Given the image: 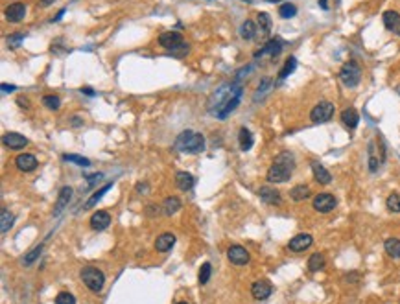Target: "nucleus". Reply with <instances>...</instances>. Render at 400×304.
<instances>
[{
  "instance_id": "obj_1",
  "label": "nucleus",
  "mask_w": 400,
  "mask_h": 304,
  "mask_svg": "<svg viewBox=\"0 0 400 304\" xmlns=\"http://www.w3.org/2000/svg\"><path fill=\"white\" fill-rule=\"evenodd\" d=\"M295 159L290 152H282L267 170V182H286L293 174Z\"/></svg>"
},
{
  "instance_id": "obj_2",
  "label": "nucleus",
  "mask_w": 400,
  "mask_h": 304,
  "mask_svg": "<svg viewBox=\"0 0 400 304\" xmlns=\"http://www.w3.org/2000/svg\"><path fill=\"white\" fill-rule=\"evenodd\" d=\"M174 148L183 153H201L205 150V138L201 133L194 131H183L179 137L175 138Z\"/></svg>"
},
{
  "instance_id": "obj_3",
  "label": "nucleus",
  "mask_w": 400,
  "mask_h": 304,
  "mask_svg": "<svg viewBox=\"0 0 400 304\" xmlns=\"http://www.w3.org/2000/svg\"><path fill=\"white\" fill-rule=\"evenodd\" d=\"M233 89H234V81H233V83L221 85L219 89H216V91L212 92V96L209 98V103H207V107H209V113L218 116V113L223 109V105L227 103V100L231 98Z\"/></svg>"
},
{
  "instance_id": "obj_4",
  "label": "nucleus",
  "mask_w": 400,
  "mask_h": 304,
  "mask_svg": "<svg viewBox=\"0 0 400 304\" xmlns=\"http://www.w3.org/2000/svg\"><path fill=\"white\" fill-rule=\"evenodd\" d=\"M80 277H81V280H83L85 286L91 289V291H94V293H100V291L104 289L106 277H104V273L100 271L98 267H92V266L83 267L81 273H80Z\"/></svg>"
},
{
  "instance_id": "obj_5",
  "label": "nucleus",
  "mask_w": 400,
  "mask_h": 304,
  "mask_svg": "<svg viewBox=\"0 0 400 304\" xmlns=\"http://www.w3.org/2000/svg\"><path fill=\"white\" fill-rule=\"evenodd\" d=\"M340 79H341V83L345 85V87H348V89L358 87L360 81H362V69H360V65H358L356 61L345 63L340 70Z\"/></svg>"
},
{
  "instance_id": "obj_6",
  "label": "nucleus",
  "mask_w": 400,
  "mask_h": 304,
  "mask_svg": "<svg viewBox=\"0 0 400 304\" xmlns=\"http://www.w3.org/2000/svg\"><path fill=\"white\" fill-rule=\"evenodd\" d=\"M332 116H334V103H330V101H319V103L312 109L310 120L314 122V124H325V122H328Z\"/></svg>"
},
{
  "instance_id": "obj_7",
  "label": "nucleus",
  "mask_w": 400,
  "mask_h": 304,
  "mask_svg": "<svg viewBox=\"0 0 400 304\" xmlns=\"http://www.w3.org/2000/svg\"><path fill=\"white\" fill-rule=\"evenodd\" d=\"M242 92L243 89L238 85V81H234V89H233V94H231V98L227 100V103L223 105V109L218 113V118H227L229 114L233 113L234 109L238 107V103H240V100H242Z\"/></svg>"
},
{
  "instance_id": "obj_8",
  "label": "nucleus",
  "mask_w": 400,
  "mask_h": 304,
  "mask_svg": "<svg viewBox=\"0 0 400 304\" xmlns=\"http://www.w3.org/2000/svg\"><path fill=\"white\" fill-rule=\"evenodd\" d=\"M336 205H338V201H336L332 194H326L325 192V194H317L316 198H314V208L321 214H328L330 210L336 208Z\"/></svg>"
},
{
  "instance_id": "obj_9",
  "label": "nucleus",
  "mask_w": 400,
  "mask_h": 304,
  "mask_svg": "<svg viewBox=\"0 0 400 304\" xmlns=\"http://www.w3.org/2000/svg\"><path fill=\"white\" fill-rule=\"evenodd\" d=\"M159 45L164 46L170 52H174L177 46L183 45V35L177 33V31H164V33H160V37H159Z\"/></svg>"
},
{
  "instance_id": "obj_10",
  "label": "nucleus",
  "mask_w": 400,
  "mask_h": 304,
  "mask_svg": "<svg viewBox=\"0 0 400 304\" xmlns=\"http://www.w3.org/2000/svg\"><path fill=\"white\" fill-rule=\"evenodd\" d=\"M227 258L231 260V264H234V266H245L249 262V253L245 251L242 245H233L227 251Z\"/></svg>"
},
{
  "instance_id": "obj_11",
  "label": "nucleus",
  "mask_w": 400,
  "mask_h": 304,
  "mask_svg": "<svg viewBox=\"0 0 400 304\" xmlns=\"http://www.w3.org/2000/svg\"><path fill=\"white\" fill-rule=\"evenodd\" d=\"M312 243H314V238L310 234H297L290 240L288 247H290V251H293V253H302V251H306Z\"/></svg>"
},
{
  "instance_id": "obj_12",
  "label": "nucleus",
  "mask_w": 400,
  "mask_h": 304,
  "mask_svg": "<svg viewBox=\"0 0 400 304\" xmlns=\"http://www.w3.org/2000/svg\"><path fill=\"white\" fill-rule=\"evenodd\" d=\"M2 142H4L6 148L17 152V150H23L24 146H28V138L24 137V135H19V133H6L2 137Z\"/></svg>"
},
{
  "instance_id": "obj_13",
  "label": "nucleus",
  "mask_w": 400,
  "mask_h": 304,
  "mask_svg": "<svg viewBox=\"0 0 400 304\" xmlns=\"http://www.w3.org/2000/svg\"><path fill=\"white\" fill-rule=\"evenodd\" d=\"M271 282L267 280H257L253 286H251V293H253V297L257 299V301H266L267 297L271 295Z\"/></svg>"
},
{
  "instance_id": "obj_14",
  "label": "nucleus",
  "mask_w": 400,
  "mask_h": 304,
  "mask_svg": "<svg viewBox=\"0 0 400 304\" xmlns=\"http://www.w3.org/2000/svg\"><path fill=\"white\" fill-rule=\"evenodd\" d=\"M111 225V214L107 210H98V212L92 214L91 218V227L94 230H106Z\"/></svg>"
},
{
  "instance_id": "obj_15",
  "label": "nucleus",
  "mask_w": 400,
  "mask_h": 304,
  "mask_svg": "<svg viewBox=\"0 0 400 304\" xmlns=\"http://www.w3.org/2000/svg\"><path fill=\"white\" fill-rule=\"evenodd\" d=\"M280 52H282V41H279V39H271V41H267V43L260 48V52L255 53V57L258 59V57H262V55L267 53V55H271L273 59H275Z\"/></svg>"
},
{
  "instance_id": "obj_16",
  "label": "nucleus",
  "mask_w": 400,
  "mask_h": 304,
  "mask_svg": "<svg viewBox=\"0 0 400 304\" xmlns=\"http://www.w3.org/2000/svg\"><path fill=\"white\" fill-rule=\"evenodd\" d=\"M382 21H384V26L387 28V30L393 31V33H397V35H400V13L389 9V11H385L384 13Z\"/></svg>"
},
{
  "instance_id": "obj_17",
  "label": "nucleus",
  "mask_w": 400,
  "mask_h": 304,
  "mask_svg": "<svg viewBox=\"0 0 400 304\" xmlns=\"http://www.w3.org/2000/svg\"><path fill=\"white\" fill-rule=\"evenodd\" d=\"M258 196H260V199H262L264 203H267V205L277 206L282 203L279 190H275V188H271V186H262L260 192H258Z\"/></svg>"
},
{
  "instance_id": "obj_18",
  "label": "nucleus",
  "mask_w": 400,
  "mask_h": 304,
  "mask_svg": "<svg viewBox=\"0 0 400 304\" xmlns=\"http://www.w3.org/2000/svg\"><path fill=\"white\" fill-rule=\"evenodd\" d=\"M70 198H72V188L70 186H63L59 190V198H57V203H55V206H53V216H59L65 208H67V205L70 203Z\"/></svg>"
},
{
  "instance_id": "obj_19",
  "label": "nucleus",
  "mask_w": 400,
  "mask_h": 304,
  "mask_svg": "<svg viewBox=\"0 0 400 304\" xmlns=\"http://www.w3.org/2000/svg\"><path fill=\"white\" fill-rule=\"evenodd\" d=\"M24 15H26V6H24L23 2H15V4H11L6 9V19H8L9 23H21Z\"/></svg>"
},
{
  "instance_id": "obj_20",
  "label": "nucleus",
  "mask_w": 400,
  "mask_h": 304,
  "mask_svg": "<svg viewBox=\"0 0 400 304\" xmlns=\"http://www.w3.org/2000/svg\"><path fill=\"white\" fill-rule=\"evenodd\" d=\"M15 164L21 172H31V170L37 168V159L33 155H30V153H23V155H19L15 159Z\"/></svg>"
},
{
  "instance_id": "obj_21",
  "label": "nucleus",
  "mask_w": 400,
  "mask_h": 304,
  "mask_svg": "<svg viewBox=\"0 0 400 304\" xmlns=\"http://www.w3.org/2000/svg\"><path fill=\"white\" fill-rule=\"evenodd\" d=\"M312 172H314V177H316V181L319 184H330V181H332L330 172L319 162H312Z\"/></svg>"
},
{
  "instance_id": "obj_22",
  "label": "nucleus",
  "mask_w": 400,
  "mask_h": 304,
  "mask_svg": "<svg viewBox=\"0 0 400 304\" xmlns=\"http://www.w3.org/2000/svg\"><path fill=\"white\" fill-rule=\"evenodd\" d=\"M175 182H177V188H179V190L188 192L194 188L196 179H194V175L187 174V172H179V174L175 175Z\"/></svg>"
},
{
  "instance_id": "obj_23",
  "label": "nucleus",
  "mask_w": 400,
  "mask_h": 304,
  "mask_svg": "<svg viewBox=\"0 0 400 304\" xmlns=\"http://www.w3.org/2000/svg\"><path fill=\"white\" fill-rule=\"evenodd\" d=\"M174 243H175V236L170 234V232H164V234H160L157 238L155 249H157L159 253H168L172 247H174Z\"/></svg>"
},
{
  "instance_id": "obj_24",
  "label": "nucleus",
  "mask_w": 400,
  "mask_h": 304,
  "mask_svg": "<svg viewBox=\"0 0 400 304\" xmlns=\"http://www.w3.org/2000/svg\"><path fill=\"white\" fill-rule=\"evenodd\" d=\"M341 122L345 124V127H348V129H356V126L360 124V116L356 113V109H352V107L345 109L341 113Z\"/></svg>"
},
{
  "instance_id": "obj_25",
  "label": "nucleus",
  "mask_w": 400,
  "mask_h": 304,
  "mask_svg": "<svg viewBox=\"0 0 400 304\" xmlns=\"http://www.w3.org/2000/svg\"><path fill=\"white\" fill-rule=\"evenodd\" d=\"M310 186H306V184H297V186H293L292 190H290V198L293 199L295 203H299V201H304V199L310 198Z\"/></svg>"
},
{
  "instance_id": "obj_26",
  "label": "nucleus",
  "mask_w": 400,
  "mask_h": 304,
  "mask_svg": "<svg viewBox=\"0 0 400 304\" xmlns=\"http://www.w3.org/2000/svg\"><path fill=\"white\" fill-rule=\"evenodd\" d=\"M385 253L391 256V258H400V240L399 238H387L384 243Z\"/></svg>"
},
{
  "instance_id": "obj_27",
  "label": "nucleus",
  "mask_w": 400,
  "mask_h": 304,
  "mask_svg": "<svg viewBox=\"0 0 400 304\" xmlns=\"http://www.w3.org/2000/svg\"><path fill=\"white\" fill-rule=\"evenodd\" d=\"M238 140H240L242 152H249L251 148H253V135H251V131L247 129V127H242V129H240V133H238Z\"/></svg>"
},
{
  "instance_id": "obj_28",
  "label": "nucleus",
  "mask_w": 400,
  "mask_h": 304,
  "mask_svg": "<svg viewBox=\"0 0 400 304\" xmlns=\"http://www.w3.org/2000/svg\"><path fill=\"white\" fill-rule=\"evenodd\" d=\"M323 267H325V256H323L321 253H314L308 258V269L312 273H317V271H321Z\"/></svg>"
},
{
  "instance_id": "obj_29",
  "label": "nucleus",
  "mask_w": 400,
  "mask_h": 304,
  "mask_svg": "<svg viewBox=\"0 0 400 304\" xmlns=\"http://www.w3.org/2000/svg\"><path fill=\"white\" fill-rule=\"evenodd\" d=\"M111 188H113V182H107L106 186H102V188H100L98 192H94V194H92V198L89 199V201H87V203L83 205L85 210H89V208H92V206L96 205V203H98L100 199H102V196H104V194H107V192L111 190Z\"/></svg>"
},
{
  "instance_id": "obj_30",
  "label": "nucleus",
  "mask_w": 400,
  "mask_h": 304,
  "mask_svg": "<svg viewBox=\"0 0 400 304\" xmlns=\"http://www.w3.org/2000/svg\"><path fill=\"white\" fill-rule=\"evenodd\" d=\"M179 208H181V201H179V198H166V201H164V205H162V212L166 214V216H172V214L179 212Z\"/></svg>"
},
{
  "instance_id": "obj_31",
  "label": "nucleus",
  "mask_w": 400,
  "mask_h": 304,
  "mask_svg": "<svg viewBox=\"0 0 400 304\" xmlns=\"http://www.w3.org/2000/svg\"><path fill=\"white\" fill-rule=\"evenodd\" d=\"M11 225H13V214L9 212L8 208H2V212H0V230H2V234H6L11 228Z\"/></svg>"
},
{
  "instance_id": "obj_32",
  "label": "nucleus",
  "mask_w": 400,
  "mask_h": 304,
  "mask_svg": "<svg viewBox=\"0 0 400 304\" xmlns=\"http://www.w3.org/2000/svg\"><path fill=\"white\" fill-rule=\"evenodd\" d=\"M240 35H242L243 41L255 39V35H257V26H255V23H253V21H245V23L242 24V28H240Z\"/></svg>"
},
{
  "instance_id": "obj_33",
  "label": "nucleus",
  "mask_w": 400,
  "mask_h": 304,
  "mask_svg": "<svg viewBox=\"0 0 400 304\" xmlns=\"http://www.w3.org/2000/svg\"><path fill=\"white\" fill-rule=\"evenodd\" d=\"M257 21H258V28H260V31L267 35V33L271 31V17L267 15V13H258Z\"/></svg>"
},
{
  "instance_id": "obj_34",
  "label": "nucleus",
  "mask_w": 400,
  "mask_h": 304,
  "mask_svg": "<svg viewBox=\"0 0 400 304\" xmlns=\"http://www.w3.org/2000/svg\"><path fill=\"white\" fill-rule=\"evenodd\" d=\"M295 69H297V59H295V57H288L286 63H284V67H282V70L279 72V79L288 77Z\"/></svg>"
},
{
  "instance_id": "obj_35",
  "label": "nucleus",
  "mask_w": 400,
  "mask_h": 304,
  "mask_svg": "<svg viewBox=\"0 0 400 304\" xmlns=\"http://www.w3.org/2000/svg\"><path fill=\"white\" fill-rule=\"evenodd\" d=\"M387 210L389 212H395L399 214L400 212V194H397V192H393V194H389V198H387Z\"/></svg>"
},
{
  "instance_id": "obj_36",
  "label": "nucleus",
  "mask_w": 400,
  "mask_h": 304,
  "mask_svg": "<svg viewBox=\"0 0 400 304\" xmlns=\"http://www.w3.org/2000/svg\"><path fill=\"white\" fill-rule=\"evenodd\" d=\"M279 15L282 17V19H292V17L297 15V8H295L292 2H284L279 8Z\"/></svg>"
},
{
  "instance_id": "obj_37",
  "label": "nucleus",
  "mask_w": 400,
  "mask_h": 304,
  "mask_svg": "<svg viewBox=\"0 0 400 304\" xmlns=\"http://www.w3.org/2000/svg\"><path fill=\"white\" fill-rule=\"evenodd\" d=\"M41 251H43V245H39V247H35V249H31V251L28 253V254H26V256L23 258V264H24V266H31V264H33V262H35V260L39 258V254H41Z\"/></svg>"
},
{
  "instance_id": "obj_38",
  "label": "nucleus",
  "mask_w": 400,
  "mask_h": 304,
  "mask_svg": "<svg viewBox=\"0 0 400 304\" xmlns=\"http://www.w3.org/2000/svg\"><path fill=\"white\" fill-rule=\"evenodd\" d=\"M55 304H76V297L68 291H61L55 297Z\"/></svg>"
},
{
  "instance_id": "obj_39",
  "label": "nucleus",
  "mask_w": 400,
  "mask_h": 304,
  "mask_svg": "<svg viewBox=\"0 0 400 304\" xmlns=\"http://www.w3.org/2000/svg\"><path fill=\"white\" fill-rule=\"evenodd\" d=\"M43 105L52 109V111H57L61 107V100L57 98V96H45V98H43Z\"/></svg>"
},
{
  "instance_id": "obj_40",
  "label": "nucleus",
  "mask_w": 400,
  "mask_h": 304,
  "mask_svg": "<svg viewBox=\"0 0 400 304\" xmlns=\"http://www.w3.org/2000/svg\"><path fill=\"white\" fill-rule=\"evenodd\" d=\"M211 273H212V266L209 262H205L203 266H201V269H199V282H201V284H207L209 279H211Z\"/></svg>"
},
{
  "instance_id": "obj_41",
  "label": "nucleus",
  "mask_w": 400,
  "mask_h": 304,
  "mask_svg": "<svg viewBox=\"0 0 400 304\" xmlns=\"http://www.w3.org/2000/svg\"><path fill=\"white\" fill-rule=\"evenodd\" d=\"M63 159L67 160V162H76L80 166H91V160L85 159V157H80V155H65Z\"/></svg>"
},
{
  "instance_id": "obj_42",
  "label": "nucleus",
  "mask_w": 400,
  "mask_h": 304,
  "mask_svg": "<svg viewBox=\"0 0 400 304\" xmlns=\"http://www.w3.org/2000/svg\"><path fill=\"white\" fill-rule=\"evenodd\" d=\"M24 41V33H13V35H9V39H8V45H9V48H19L21 46V43Z\"/></svg>"
},
{
  "instance_id": "obj_43",
  "label": "nucleus",
  "mask_w": 400,
  "mask_h": 304,
  "mask_svg": "<svg viewBox=\"0 0 400 304\" xmlns=\"http://www.w3.org/2000/svg\"><path fill=\"white\" fill-rule=\"evenodd\" d=\"M269 85H271V77H264V79H262V83H260V87L257 89V96H255V100H258V96H260L262 92L267 91V89H269Z\"/></svg>"
},
{
  "instance_id": "obj_44",
  "label": "nucleus",
  "mask_w": 400,
  "mask_h": 304,
  "mask_svg": "<svg viewBox=\"0 0 400 304\" xmlns=\"http://www.w3.org/2000/svg\"><path fill=\"white\" fill-rule=\"evenodd\" d=\"M371 150V155H369V170L374 174L378 170V160H376V157H374V153H373V148H369Z\"/></svg>"
},
{
  "instance_id": "obj_45",
  "label": "nucleus",
  "mask_w": 400,
  "mask_h": 304,
  "mask_svg": "<svg viewBox=\"0 0 400 304\" xmlns=\"http://www.w3.org/2000/svg\"><path fill=\"white\" fill-rule=\"evenodd\" d=\"M102 177H104L102 174L87 175V181H89V188H92V186H96V184H98V181H102Z\"/></svg>"
},
{
  "instance_id": "obj_46",
  "label": "nucleus",
  "mask_w": 400,
  "mask_h": 304,
  "mask_svg": "<svg viewBox=\"0 0 400 304\" xmlns=\"http://www.w3.org/2000/svg\"><path fill=\"white\" fill-rule=\"evenodd\" d=\"M15 89H17L15 85H6V83H2V92H13Z\"/></svg>"
},
{
  "instance_id": "obj_47",
  "label": "nucleus",
  "mask_w": 400,
  "mask_h": 304,
  "mask_svg": "<svg viewBox=\"0 0 400 304\" xmlns=\"http://www.w3.org/2000/svg\"><path fill=\"white\" fill-rule=\"evenodd\" d=\"M81 92H85L87 96H94V91H92V89H89V87H85V89H81Z\"/></svg>"
},
{
  "instance_id": "obj_48",
  "label": "nucleus",
  "mask_w": 400,
  "mask_h": 304,
  "mask_svg": "<svg viewBox=\"0 0 400 304\" xmlns=\"http://www.w3.org/2000/svg\"><path fill=\"white\" fill-rule=\"evenodd\" d=\"M326 4H328V0H319V6H321L323 9H328V6H326Z\"/></svg>"
},
{
  "instance_id": "obj_49",
  "label": "nucleus",
  "mask_w": 400,
  "mask_h": 304,
  "mask_svg": "<svg viewBox=\"0 0 400 304\" xmlns=\"http://www.w3.org/2000/svg\"><path fill=\"white\" fill-rule=\"evenodd\" d=\"M41 2H43V4H53L55 0H41Z\"/></svg>"
},
{
  "instance_id": "obj_50",
  "label": "nucleus",
  "mask_w": 400,
  "mask_h": 304,
  "mask_svg": "<svg viewBox=\"0 0 400 304\" xmlns=\"http://www.w3.org/2000/svg\"><path fill=\"white\" fill-rule=\"evenodd\" d=\"M177 304H187V303H177Z\"/></svg>"
}]
</instances>
